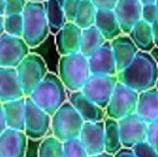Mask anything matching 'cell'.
Here are the masks:
<instances>
[{
  "instance_id": "6da1fadb",
  "label": "cell",
  "mask_w": 158,
  "mask_h": 157,
  "mask_svg": "<svg viewBox=\"0 0 158 157\" xmlns=\"http://www.w3.org/2000/svg\"><path fill=\"white\" fill-rule=\"evenodd\" d=\"M118 81L142 93L156 87L158 81V64L149 53L139 51L133 61L117 74Z\"/></svg>"
},
{
  "instance_id": "7a4b0ae2",
  "label": "cell",
  "mask_w": 158,
  "mask_h": 157,
  "mask_svg": "<svg viewBox=\"0 0 158 157\" xmlns=\"http://www.w3.org/2000/svg\"><path fill=\"white\" fill-rule=\"evenodd\" d=\"M28 97L52 117L66 103V87L58 76L47 72L45 77Z\"/></svg>"
},
{
  "instance_id": "3957f363",
  "label": "cell",
  "mask_w": 158,
  "mask_h": 157,
  "mask_svg": "<svg viewBox=\"0 0 158 157\" xmlns=\"http://www.w3.org/2000/svg\"><path fill=\"white\" fill-rule=\"evenodd\" d=\"M22 38L30 48L40 45L46 39L50 31L44 3L28 1L22 12Z\"/></svg>"
},
{
  "instance_id": "277c9868",
  "label": "cell",
  "mask_w": 158,
  "mask_h": 157,
  "mask_svg": "<svg viewBox=\"0 0 158 157\" xmlns=\"http://www.w3.org/2000/svg\"><path fill=\"white\" fill-rule=\"evenodd\" d=\"M58 72V77L66 89L70 92L81 91L92 75L88 57L80 52L62 56L59 60Z\"/></svg>"
},
{
  "instance_id": "5b68a950",
  "label": "cell",
  "mask_w": 158,
  "mask_h": 157,
  "mask_svg": "<svg viewBox=\"0 0 158 157\" xmlns=\"http://www.w3.org/2000/svg\"><path fill=\"white\" fill-rule=\"evenodd\" d=\"M84 120L69 102L64 103L51 117L54 136L62 143L79 138Z\"/></svg>"
},
{
  "instance_id": "8992f818",
  "label": "cell",
  "mask_w": 158,
  "mask_h": 157,
  "mask_svg": "<svg viewBox=\"0 0 158 157\" xmlns=\"http://www.w3.org/2000/svg\"><path fill=\"white\" fill-rule=\"evenodd\" d=\"M16 69L25 97L30 96L47 74V68L44 59L36 54L29 53Z\"/></svg>"
},
{
  "instance_id": "52a82bcc",
  "label": "cell",
  "mask_w": 158,
  "mask_h": 157,
  "mask_svg": "<svg viewBox=\"0 0 158 157\" xmlns=\"http://www.w3.org/2000/svg\"><path fill=\"white\" fill-rule=\"evenodd\" d=\"M139 93L118 81L114 93L106 107L108 118L119 120L129 115L136 113Z\"/></svg>"
},
{
  "instance_id": "ba28073f",
  "label": "cell",
  "mask_w": 158,
  "mask_h": 157,
  "mask_svg": "<svg viewBox=\"0 0 158 157\" xmlns=\"http://www.w3.org/2000/svg\"><path fill=\"white\" fill-rule=\"evenodd\" d=\"M118 82V79L117 75H91L81 89V92L92 102L106 109Z\"/></svg>"
},
{
  "instance_id": "9c48e42d",
  "label": "cell",
  "mask_w": 158,
  "mask_h": 157,
  "mask_svg": "<svg viewBox=\"0 0 158 157\" xmlns=\"http://www.w3.org/2000/svg\"><path fill=\"white\" fill-rule=\"evenodd\" d=\"M29 49L22 37L4 32L0 35V67L17 68L29 54Z\"/></svg>"
},
{
  "instance_id": "30bf717a",
  "label": "cell",
  "mask_w": 158,
  "mask_h": 157,
  "mask_svg": "<svg viewBox=\"0 0 158 157\" xmlns=\"http://www.w3.org/2000/svg\"><path fill=\"white\" fill-rule=\"evenodd\" d=\"M51 125V116L40 108L30 97H26L25 129L27 137L37 140L43 138Z\"/></svg>"
},
{
  "instance_id": "8fae6325",
  "label": "cell",
  "mask_w": 158,
  "mask_h": 157,
  "mask_svg": "<svg viewBox=\"0 0 158 157\" xmlns=\"http://www.w3.org/2000/svg\"><path fill=\"white\" fill-rule=\"evenodd\" d=\"M122 146L132 148L135 144L146 141L148 123L136 113L118 120Z\"/></svg>"
},
{
  "instance_id": "7c38bea8",
  "label": "cell",
  "mask_w": 158,
  "mask_h": 157,
  "mask_svg": "<svg viewBox=\"0 0 158 157\" xmlns=\"http://www.w3.org/2000/svg\"><path fill=\"white\" fill-rule=\"evenodd\" d=\"M79 139L89 156L105 152V121L84 122Z\"/></svg>"
},
{
  "instance_id": "4fadbf2b",
  "label": "cell",
  "mask_w": 158,
  "mask_h": 157,
  "mask_svg": "<svg viewBox=\"0 0 158 157\" xmlns=\"http://www.w3.org/2000/svg\"><path fill=\"white\" fill-rule=\"evenodd\" d=\"M88 61L92 75L114 76L118 74L110 41H106L97 51L89 56Z\"/></svg>"
},
{
  "instance_id": "5bb4252c",
  "label": "cell",
  "mask_w": 158,
  "mask_h": 157,
  "mask_svg": "<svg viewBox=\"0 0 158 157\" xmlns=\"http://www.w3.org/2000/svg\"><path fill=\"white\" fill-rule=\"evenodd\" d=\"M82 29L71 21L66 24L57 31L56 43L58 53L61 56L76 54L80 52Z\"/></svg>"
},
{
  "instance_id": "9a60e30c",
  "label": "cell",
  "mask_w": 158,
  "mask_h": 157,
  "mask_svg": "<svg viewBox=\"0 0 158 157\" xmlns=\"http://www.w3.org/2000/svg\"><path fill=\"white\" fill-rule=\"evenodd\" d=\"M27 135L22 130L6 128L0 134V157H24Z\"/></svg>"
},
{
  "instance_id": "2e32d148",
  "label": "cell",
  "mask_w": 158,
  "mask_h": 157,
  "mask_svg": "<svg viewBox=\"0 0 158 157\" xmlns=\"http://www.w3.org/2000/svg\"><path fill=\"white\" fill-rule=\"evenodd\" d=\"M143 5L139 0H118L114 12L124 34H129L132 27L142 19Z\"/></svg>"
},
{
  "instance_id": "e0dca14e",
  "label": "cell",
  "mask_w": 158,
  "mask_h": 157,
  "mask_svg": "<svg viewBox=\"0 0 158 157\" xmlns=\"http://www.w3.org/2000/svg\"><path fill=\"white\" fill-rule=\"evenodd\" d=\"M25 97L16 68L0 67V103Z\"/></svg>"
},
{
  "instance_id": "ac0fdd59",
  "label": "cell",
  "mask_w": 158,
  "mask_h": 157,
  "mask_svg": "<svg viewBox=\"0 0 158 157\" xmlns=\"http://www.w3.org/2000/svg\"><path fill=\"white\" fill-rule=\"evenodd\" d=\"M118 72L126 68L139 52L138 47L128 34H121L110 41Z\"/></svg>"
},
{
  "instance_id": "d6986e66",
  "label": "cell",
  "mask_w": 158,
  "mask_h": 157,
  "mask_svg": "<svg viewBox=\"0 0 158 157\" xmlns=\"http://www.w3.org/2000/svg\"><path fill=\"white\" fill-rule=\"evenodd\" d=\"M69 102L77 110L84 122L102 121L105 118L106 112L104 108L88 99L81 91L71 92Z\"/></svg>"
},
{
  "instance_id": "ffe728a7",
  "label": "cell",
  "mask_w": 158,
  "mask_h": 157,
  "mask_svg": "<svg viewBox=\"0 0 158 157\" xmlns=\"http://www.w3.org/2000/svg\"><path fill=\"white\" fill-rule=\"evenodd\" d=\"M136 114L148 124L158 120V91L156 87L139 93Z\"/></svg>"
},
{
  "instance_id": "44dd1931",
  "label": "cell",
  "mask_w": 158,
  "mask_h": 157,
  "mask_svg": "<svg viewBox=\"0 0 158 157\" xmlns=\"http://www.w3.org/2000/svg\"><path fill=\"white\" fill-rule=\"evenodd\" d=\"M94 26L101 31L106 41H112L123 34L114 10L97 9Z\"/></svg>"
},
{
  "instance_id": "7402d4cb",
  "label": "cell",
  "mask_w": 158,
  "mask_h": 157,
  "mask_svg": "<svg viewBox=\"0 0 158 157\" xmlns=\"http://www.w3.org/2000/svg\"><path fill=\"white\" fill-rule=\"evenodd\" d=\"M3 108L7 128L24 131L26 97L6 102L3 104Z\"/></svg>"
},
{
  "instance_id": "603a6c76",
  "label": "cell",
  "mask_w": 158,
  "mask_h": 157,
  "mask_svg": "<svg viewBox=\"0 0 158 157\" xmlns=\"http://www.w3.org/2000/svg\"><path fill=\"white\" fill-rule=\"evenodd\" d=\"M139 51L151 52L156 46L153 26L141 19L128 34Z\"/></svg>"
},
{
  "instance_id": "cb8c5ba5",
  "label": "cell",
  "mask_w": 158,
  "mask_h": 157,
  "mask_svg": "<svg viewBox=\"0 0 158 157\" xmlns=\"http://www.w3.org/2000/svg\"><path fill=\"white\" fill-rule=\"evenodd\" d=\"M44 7L48 22L49 30L52 33L56 34L57 31L66 24L67 18L63 9L62 1L60 0H44Z\"/></svg>"
},
{
  "instance_id": "d4e9b609",
  "label": "cell",
  "mask_w": 158,
  "mask_h": 157,
  "mask_svg": "<svg viewBox=\"0 0 158 157\" xmlns=\"http://www.w3.org/2000/svg\"><path fill=\"white\" fill-rule=\"evenodd\" d=\"M106 42V38L94 25L86 29H82L80 53L86 57H89Z\"/></svg>"
},
{
  "instance_id": "484cf974",
  "label": "cell",
  "mask_w": 158,
  "mask_h": 157,
  "mask_svg": "<svg viewBox=\"0 0 158 157\" xmlns=\"http://www.w3.org/2000/svg\"><path fill=\"white\" fill-rule=\"evenodd\" d=\"M121 148L118 120L108 118L105 121V152L115 155Z\"/></svg>"
},
{
  "instance_id": "4316f807",
  "label": "cell",
  "mask_w": 158,
  "mask_h": 157,
  "mask_svg": "<svg viewBox=\"0 0 158 157\" xmlns=\"http://www.w3.org/2000/svg\"><path fill=\"white\" fill-rule=\"evenodd\" d=\"M96 12L97 8L91 0H81L74 23L81 29L89 28L94 25Z\"/></svg>"
},
{
  "instance_id": "83f0119b",
  "label": "cell",
  "mask_w": 158,
  "mask_h": 157,
  "mask_svg": "<svg viewBox=\"0 0 158 157\" xmlns=\"http://www.w3.org/2000/svg\"><path fill=\"white\" fill-rule=\"evenodd\" d=\"M39 157H65L63 143L55 136L45 138L40 145Z\"/></svg>"
},
{
  "instance_id": "f1b7e54d",
  "label": "cell",
  "mask_w": 158,
  "mask_h": 157,
  "mask_svg": "<svg viewBox=\"0 0 158 157\" xmlns=\"http://www.w3.org/2000/svg\"><path fill=\"white\" fill-rule=\"evenodd\" d=\"M5 32L13 36L22 37L23 34V16L21 14H12L4 17Z\"/></svg>"
},
{
  "instance_id": "f546056e",
  "label": "cell",
  "mask_w": 158,
  "mask_h": 157,
  "mask_svg": "<svg viewBox=\"0 0 158 157\" xmlns=\"http://www.w3.org/2000/svg\"><path fill=\"white\" fill-rule=\"evenodd\" d=\"M65 157H89V155L79 138L63 142Z\"/></svg>"
},
{
  "instance_id": "4dcf8cb0",
  "label": "cell",
  "mask_w": 158,
  "mask_h": 157,
  "mask_svg": "<svg viewBox=\"0 0 158 157\" xmlns=\"http://www.w3.org/2000/svg\"><path fill=\"white\" fill-rule=\"evenodd\" d=\"M136 157H158V152L146 141L139 143L132 147Z\"/></svg>"
},
{
  "instance_id": "1f68e13d",
  "label": "cell",
  "mask_w": 158,
  "mask_h": 157,
  "mask_svg": "<svg viewBox=\"0 0 158 157\" xmlns=\"http://www.w3.org/2000/svg\"><path fill=\"white\" fill-rule=\"evenodd\" d=\"M81 0H63V9L68 21L74 22Z\"/></svg>"
},
{
  "instance_id": "d6a6232c",
  "label": "cell",
  "mask_w": 158,
  "mask_h": 157,
  "mask_svg": "<svg viewBox=\"0 0 158 157\" xmlns=\"http://www.w3.org/2000/svg\"><path fill=\"white\" fill-rule=\"evenodd\" d=\"M27 0H6L5 16L12 14H21L27 4Z\"/></svg>"
},
{
  "instance_id": "836d02e7",
  "label": "cell",
  "mask_w": 158,
  "mask_h": 157,
  "mask_svg": "<svg viewBox=\"0 0 158 157\" xmlns=\"http://www.w3.org/2000/svg\"><path fill=\"white\" fill-rule=\"evenodd\" d=\"M146 142L158 152V120L148 124Z\"/></svg>"
},
{
  "instance_id": "e575fe53",
  "label": "cell",
  "mask_w": 158,
  "mask_h": 157,
  "mask_svg": "<svg viewBox=\"0 0 158 157\" xmlns=\"http://www.w3.org/2000/svg\"><path fill=\"white\" fill-rule=\"evenodd\" d=\"M156 14H157V9H156V4L143 6L142 19L143 20H145L146 22L150 23L151 25H153L156 22Z\"/></svg>"
},
{
  "instance_id": "d590c367",
  "label": "cell",
  "mask_w": 158,
  "mask_h": 157,
  "mask_svg": "<svg viewBox=\"0 0 158 157\" xmlns=\"http://www.w3.org/2000/svg\"><path fill=\"white\" fill-rule=\"evenodd\" d=\"M97 9L114 10L118 0H91Z\"/></svg>"
},
{
  "instance_id": "8d00e7d4",
  "label": "cell",
  "mask_w": 158,
  "mask_h": 157,
  "mask_svg": "<svg viewBox=\"0 0 158 157\" xmlns=\"http://www.w3.org/2000/svg\"><path fill=\"white\" fill-rule=\"evenodd\" d=\"M114 157H136V155H135L132 148L123 147L114 155Z\"/></svg>"
},
{
  "instance_id": "74e56055",
  "label": "cell",
  "mask_w": 158,
  "mask_h": 157,
  "mask_svg": "<svg viewBox=\"0 0 158 157\" xmlns=\"http://www.w3.org/2000/svg\"><path fill=\"white\" fill-rule=\"evenodd\" d=\"M6 128H7V126H6L5 112H4V108H3V104L0 103V134H1Z\"/></svg>"
},
{
  "instance_id": "f35d334b",
  "label": "cell",
  "mask_w": 158,
  "mask_h": 157,
  "mask_svg": "<svg viewBox=\"0 0 158 157\" xmlns=\"http://www.w3.org/2000/svg\"><path fill=\"white\" fill-rule=\"evenodd\" d=\"M156 9H157L156 20V22H155L152 26H153V31H154V36H155V43H156V46H158V0L156 1Z\"/></svg>"
},
{
  "instance_id": "ab89813d",
  "label": "cell",
  "mask_w": 158,
  "mask_h": 157,
  "mask_svg": "<svg viewBox=\"0 0 158 157\" xmlns=\"http://www.w3.org/2000/svg\"><path fill=\"white\" fill-rule=\"evenodd\" d=\"M6 12V0H0V15L5 16Z\"/></svg>"
},
{
  "instance_id": "60d3db41",
  "label": "cell",
  "mask_w": 158,
  "mask_h": 157,
  "mask_svg": "<svg viewBox=\"0 0 158 157\" xmlns=\"http://www.w3.org/2000/svg\"><path fill=\"white\" fill-rule=\"evenodd\" d=\"M4 17L5 16L0 15V35H2L5 32V30H4Z\"/></svg>"
},
{
  "instance_id": "b9f144b4",
  "label": "cell",
  "mask_w": 158,
  "mask_h": 157,
  "mask_svg": "<svg viewBox=\"0 0 158 157\" xmlns=\"http://www.w3.org/2000/svg\"><path fill=\"white\" fill-rule=\"evenodd\" d=\"M141 2V4L143 6H145V5H151V4H156L157 0H139Z\"/></svg>"
},
{
  "instance_id": "7bdbcfd3",
  "label": "cell",
  "mask_w": 158,
  "mask_h": 157,
  "mask_svg": "<svg viewBox=\"0 0 158 157\" xmlns=\"http://www.w3.org/2000/svg\"><path fill=\"white\" fill-rule=\"evenodd\" d=\"M89 157H114V155H110V154H108L106 152H104V153H101L99 155H92V156Z\"/></svg>"
},
{
  "instance_id": "ee69618b",
  "label": "cell",
  "mask_w": 158,
  "mask_h": 157,
  "mask_svg": "<svg viewBox=\"0 0 158 157\" xmlns=\"http://www.w3.org/2000/svg\"><path fill=\"white\" fill-rule=\"evenodd\" d=\"M27 1H31V2H43L44 0H27Z\"/></svg>"
},
{
  "instance_id": "f6af8a7d",
  "label": "cell",
  "mask_w": 158,
  "mask_h": 157,
  "mask_svg": "<svg viewBox=\"0 0 158 157\" xmlns=\"http://www.w3.org/2000/svg\"><path fill=\"white\" fill-rule=\"evenodd\" d=\"M156 88L157 89V91H158V81H157V82H156Z\"/></svg>"
}]
</instances>
